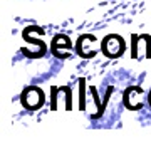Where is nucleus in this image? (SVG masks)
<instances>
[{"label": "nucleus", "instance_id": "2", "mask_svg": "<svg viewBox=\"0 0 151 141\" xmlns=\"http://www.w3.org/2000/svg\"><path fill=\"white\" fill-rule=\"evenodd\" d=\"M25 103H27V106H30V108L39 106V104L42 103V94H40V91H37V89L29 91L27 94H25Z\"/></svg>", "mask_w": 151, "mask_h": 141}, {"label": "nucleus", "instance_id": "1", "mask_svg": "<svg viewBox=\"0 0 151 141\" xmlns=\"http://www.w3.org/2000/svg\"><path fill=\"white\" fill-rule=\"evenodd\" d=\"M106 52L109 55H119L123 52V40L119 37H111L106 40Z\"/></svg>", "mask_w": 151, "mask_h": 141}]
</instances>
